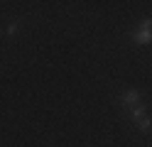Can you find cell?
<instances>
[{
	"label": "cell",
	"instance_id": "2",
	"mask_svg": "<svg viewBox=\"0 0 152 147\" xmlns=\"http://www.w3.org/2000/svg\"><path fill=\"white\" fill-rule=\"evenodd\" d=\"M120 103L128 105V108L137 105V103H140V93H137V91H125V93H123V98H120Z\"/></svg>",
	"mask_w": 152,
	"mask_h": 147
},
{
	"label": "cell",
	"instance_id": "4",
	"mask_svg": "<svg viewBox=\"0 0 152 147\" xmlns=\"http://www.w3.org/2000/svg\"><path fill=\"white\" fill-rule=\"evenodd\" d=\"M135 125L140 127V130H150V127H152V120H150V118H140V120H135Z\"/></svg>",
	"mask_w": 152,
	"mask_h": 147
},
{
	"label": "cell",
	"instance_id": "3",
	"mask_svg": "<svg viewBox=\"0 0 152 147\" xmlns=\"http://www.w3.org/2000/svg\"><path fill=\"white\" fill-rule=\"evenodd\" d=\"M142 113H145V108H142L140 103L130 108V118H132V120H140V118H145V115H142Z\"/></svg>",
	"mask_w": 152,
	"mask_h": 147
},
{
	"label": "cell",
	"instance_id": "1",
	"mask_svg": "<svg viewBox=\"0 0 152 147\" xmlns=\"http://www.w3.org/2000/svg\"><path fill=\"white\" fill-rule=\"evenodd\" d=\"M132 39H135V44H147V42H152V20L150 17H145L140 22V27H137V32L132 34Z\"/></svg>",
	"mask_w": 152,
	"mask_h": 147
},
{
	"label": "cell",
	"instance_id": "5",
	"mask_svg": "<svg viewBox=\"0 0 152 147\" xmlns=\"http://www.w3.org/2000/svg\"><path fill=\"white\" fill-rule=\"evenodd\" d=\"M15 29H17V22H10L7 25V34H15Z\"/></svg>",
	"mask_w": 152,
	"mask_h": 147
}]
</instances>
